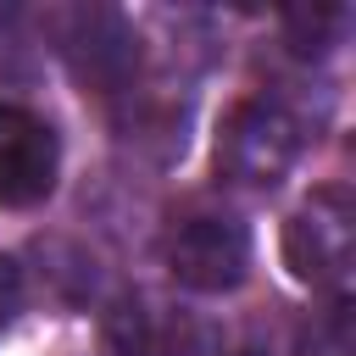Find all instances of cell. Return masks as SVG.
I'll list each match as a JSON object with an SVG mask.
<instances>
[{
    "label": "cell",
    "instance_id": "obj_3",
    "mask_svg": "<svg viewBox=\"0 0 356 356\" xmlns=\"http://www.w3.org/2000/svg\"><path fill=\"white\" fill-rule=\"evenodd\" d=\"M167 261L178 284L200 295H222L250 273V228L234 217H184L167 239Z\"/></svg>",
    "mask_w": 356,
    "mask_h": 356
},
{
    "label": "cell",
    "instance_id": "obj_2",
    "mask_svg": "<svg viewBox=\"0 0 356 356\" xmlns=\"http://www.w3.org/2000/svg\"><path fill=\"white\" fill-rule=\"evenodd\" d=\"M300 156V128L289 111L267 100H239L217 128V172L234 184H278Z\"/></svg>",
    "mask_w": 356,
    "mask_h": 356
},
{
    "label": "cell",
    "instance_id": "obj_6",
    "mask_svg": "<svg viewBox=\"0 0 356 356\" xmlns=\"http://www.w3.org/2000/svg\"><path fill=\"white\" fill-rule=\"evenodd\" d=\"M17 312V261H6L0 256V323Z\"/></svg>",
    "mask_w": 356,
    "mask_h": 356
},
{
    "label": "cell",
    "instance_id": "obj_1",
    "mask_svg": "<svg viewBox=\"0 0 356 356\" xmlns=\"http://www.w3.org/2000/svg\"><path fill=\"white\" fill-rule=\"evenodd\" d=\"M350 261H356V211H350V189L323 184L289 222H284V267L312 284L339 295L350 284Z\"/></svg>",
    "mask_w": 356,
    "mask_h": 356
},
{
    "label": "cell",
    "instance_id": "obj_4",
    "mask_svg": "<svg viewBox=\"0 0 356 356\" xmlns=\"http://www.w3.org/2000/svg\"><path fill=\"white\" fill-rule=\"evenodd\" d=\"M56 167H61L56 128L0 100V206H39L56 189Z\"/></svg>",
    "mask_w": 356,
    "mask_h": 356
},
{
    "label": "cell",
    "instance_id": "obj_5",
    "mask_svg": "<svg viewBox=\"0 0 356 356\" xmlns=\"http://www.w3.org/2000/svg\"><path fill=\"white\" fill-rule=\"evenodd\" d=\"M300 356H356V328H350V306H328L300 328Z\"/></svg>",
    "mask_w": 356,
    "mask_h": 356
}]
</instances>
